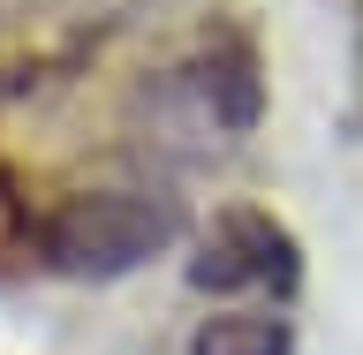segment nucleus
<instances>
[{
  "label": "nucleus",
  "instance_id": "obj_1",
  "mask_svg": "<svg viewBox=\"0 0 363 355\" xmlns=\"http://www.w3.org/2000/svg\"><path fill=\"white\" fill-rule=\"evenodd\" d=\"M182 235V204L167 189H144V181H84L68 189L53 212L30 235V257L61 280H129L152 257H167Z\"/></svg>",
  "mask_w": 363,
  "mask_h": 355
},
{
  "label": "nucleus",
  "instance_id": "obj_2",
  "mask_svg": "<svg viewBox=\"0 0 363 355\" xmlns=\"http://www.w3.org/2000/svg\"><path fill=\"white\" fill-rule=\"evenodd\" d=\"M189 288L197 295H265L288 310L303 288V249L265 204H220L204 235L189 242Z\"/></svg>",
  "mask_w": 363,
  "mask_h": 355
},
{
  "label": "nucleus",
  "instance_id": "obj_3",
  "mask_svg": "<svg viewBox=\"0 0 363 355\" xmlns=\"http://www.w3.org/2000/svg\"><path fill=\"white\" fill-rule=\"evenodd\" d=\"M182 84H189V98H197V113L212 121V129L242 136L265 121V68H257V53H250V30L242 23H212L197 38V53L182 61Z\"/></svg>",
  "mask_w": 363,
  "mask_h": 355
},
{
  "label": "nucleus",
  "instance_id": "obj_4",
  "mask_svg": "<svg viewBox=\"0 0 363 355\" xmlns=\"http://www.w3.org/2000/svg\"><path fill=\"white\" fill-rule=\"evenodd\" d=\"M189 355H295V325H288V310L227 303L189 333Z\"/></svg>",
  "mask_w": 363,
  "mask_h": 355
},
{
  "label": "nucleus",
  "instance_id": "obj_5",
  "mask_svg": "<svg viewBox=\"0 0 363 355\" xmlns=\"http://www.w3.org/2000/svg\"><path fill=\"white\" fill-rule=\"evenodd\" d=\"M30 235H38V220L23 212V189L0 174V265H8V249H30Z\"/></svg>",
  "mask_w": 363,
  "mask_h": 355
}]
</instances>
